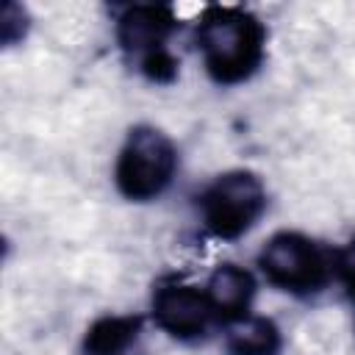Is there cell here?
Wrapping results in <instances>:
<instances>
[{
    "label": "cell",
    "mask_w": 355,
    "mask_h": 355,
    "mask_svg": "<svg viewBox=\"0 0 355 355\" xmlns=\"http://www.w3.org/2000/svg\"><path fill=\"white\" fill-rule=\"evenodd\" d=\"M225 355H283L286 336L272 316L250 313L227 327H222Z\"/></svg>",
    "instance_id": "cell-9"
},
{
    "label": "cell",
    "mask_w": 355,
    "mask_h": 355,
    "mask_svg": "<svg viewBox=\"0 0 355 355\" xmlns=\"http://www.w3.org/2000/svg\"><path fill=\"white\" fill-rule=\"evenodd\" d=\"M150 322L178 344H202L219 327L205 288L183 275H164L150 291Z\"/></svg>",
    "instance_id": "cell-6"
},
{
    "label": "cell",
    "mask_w": 355,
    "mask_h": 355,
    "mask_svg": "<svg viewBox=\"0 0 355 355\" xmlns=\"http://www.w3.org/2000/svg\"><path fill=\"white\" fill-rule=\"evenodd\" d=\"M147 319L141 313H103L83 330L80 355H144Z\"/></svg>",
    "instance_id": "cell-8"
},
{
    "label": "cell",
    "mask_w": 355,
    "mask_h": 355,
    "mask_svg": "<svg viewBox=\"0 0 355 355\" xmlns=\"http://www.w3.org/2000/svg\"><path fill=\"white\" fill-rule=\"evenodd\" d=\"M255 266L261 277L294 300H316L336 283L333 247L302 230H277L258 250Z\"/></svg>",
    "instance_id": "cell-4"
},
{
    "label": "cell",
    "mask_w": 355,
    "mask_h": 355,
    "mask_svg": "<svg viewBox=\"0 0 355 355\" xmlns=\"http://www.w3.org/2000/svg\"><path fill=\"white\" fill-rule=\"evenodd\" d=\"M352 330H355V308H352Z\"/></svg>",
    "instance_id": "cell-12"
},
{
    "label": "cell",
    "mask_w": 355,
    "mask_h": 355,
    "mask_svg": "<svg viewBox=\"0 0 355 355\" xmlns=\"http://www.w3.org/2000/svg\"><path fill=\"white\" fill-rule=\"evenodd\" d=\"M178 28V14L172 6L161 3L125 6L114 19V36L122 58L155 86H169L180 75V61L169 47Z\"/></svg>",
    "instance_id": "cell-3"
},
{
    "label": "cell",
    "mask_w": 355,
    "mask_h": 355,
    "mask_svg": "<svg viewBox=\"0 0 355 355\" xmlns=\"http://www.w3.org/2000/svg\"><path fill=\"white\" fill-rule=\"evenodd\" d=\"M28 28H31L28 8L19 6V3H3V11H0V39H3V47H14L17 42H22L28 36Z\"/></svg>",
    "instance_id": "cell-11"
},
{
    "label": "cell",
    "mask_w": 355,
    "mask_h": 355,
    "mask_svg": "<svg viewBox=\"0 0 355 355\" xmlns=\"http://www.w3.org/2000/svg\"><path fill=\"white\" fill-rule=\"evenodd\" d=\"M333 275L347 302L355 308V236L341 247H333Z\"/></svg>",
    "instance_id": "cell-10"
},
{
    "label": "cell",
    "mask_w": 355,
    "mask_h": 355,
    "mask_svg": "<svg viewBox=\"0 0 355 355\" xmlns=\"http://www.w3.org/2000/svg\"><path fill=\"white\" fill-rule=\"evenodd\" d=\"M269 31L258 14L244 6H208L194 25V44L202 69L216 86H241L252 80L266 61Z\"/></svg>",
    "instance_id": "cell-1"
},
{
    "label": "cell",
    "mask_w": 355,
    "mask_h": 355,
    "mask_svg": "<svg viewBox=\"0 0 355 355\" xmlns=\"http://www.w3.org/2000/svg\"><path fill=\"white\" fill-rule=\"evenodd\" d=\"M208 305L214 311V319L219 327H227L250 313L258 297V280L255 275L241 266V263H219L214 266V272L208 275V280L202 283Z\"/></svg>",
    "instance_id": "cell-7"
},
{
    "label": "cell",
    "mask_w": 355,
    "mask_h": 355,
    "mask_svg": "<svg viewBox=\"0 0 355 355\" xmlns=\"http://www.w3.org/2000/svg\"><path fill=\"white\" fill-rule=\"evenodd\" d=\"M180 172V150L166 130L150 122L133 125L114 158V189L122 200L144 205L164 197Z\"/></svg>",
    "instance_id": "cell-2"
},
{
    "label": "cell",
    "mask_w": 355,
    "mask_h": 355,
    "mask_svg": "<svg viewBox=\"0 0 355 355\" xmlns=\"http://www.w3.org/2000/svg\"><path fill=\"white\" fill-rule=\"evenodd\" d=\"M194 205L208 239L239 241L263 219L269 208V191L258 172L227 169L200 189Z\"/></svg>",
    "instance_id": "cell-5"
}]
</instances>
